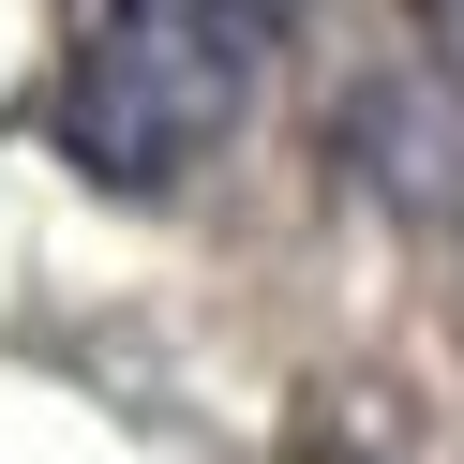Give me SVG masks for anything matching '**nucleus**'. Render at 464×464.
<instances>
[{
  "label": "nucleus",
  "mask_w": 464,
  "mask_h": 464,
  "mask_svg": "<svg viewBox=\"0 0 464 464\" xmlns=\"http://www.w3.org/2000/svg\"><path fill=\"white\" fill-rule=\"evenodd\" d=\"M300 15L314 0H91V31L61 61V105H45L61 165L105 195H180L240 135L255 75H270V45Z\"/></svg>",
  "instance_id": "f257e3e1"
},
{
  "label": "nucleus",
  "mask_w": 464,
  "mask_h": 464,
  "mask_svg": "<svg viewBox=\"0 0 464 464\" xmlns=\"http://www.w3.org/2000/svg\"><path fill=\"white\" fill-rule=\"evenodd\" d=\"M330 150L360 165L390 210H420V225H464V75H450V61L360 75V91H344V121H330Z\"/></svg>",
  "instance_id": "f03ea898"
},
{
  "label": "nucleus",
  "mask_w": 464,
  "mask_h": 464,
  "mask_svg": "<svg viewBox=\"0 0 464 464\" xmlns=\"http://www.w3.org/2000/svg\"><path fill=\"white\" fill-rule=\"evenodd\" d=\"M420 61H450V75H464V0H420Z\"/></svg>",
  "instance_id": "7ed1b4c3"
}]
</instances>
